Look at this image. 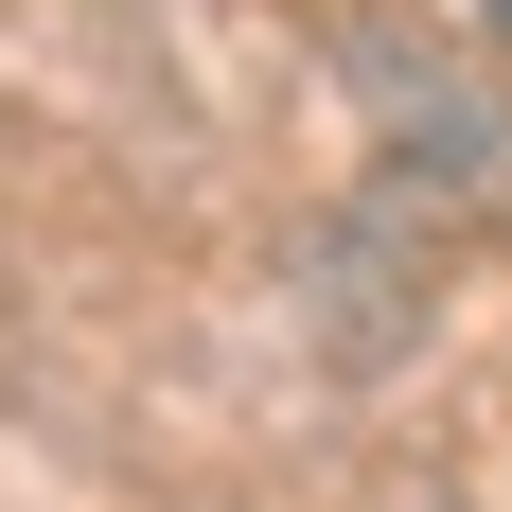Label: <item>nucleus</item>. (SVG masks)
I'll return each mask as SVG.
<instances>
[{
  "instance_id": "f257e3e1",
  "label": "nucleus",
  "mask_w": 512,
  "mask_h": 512,
  "mask_svg": "<svg viewBox=\"0 0 512 512\" xmlns=\"http://www.w3.org/2000/svg\"><path fill=\"white\" fill-rule=\"evenodd\" d=\"M477 18H495V36H512V0H477Z\"/></svg>"
}]
</instances>
